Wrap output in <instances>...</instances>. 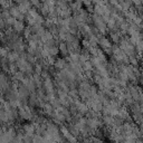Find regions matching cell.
Listing matches in <instances>:
<instances>
[{
    "instance_id": "cell-1",
    "label": "cell",
    "mask_w": 143,
    "mask_h": 143,
    "mask_svg": "<svg viewBox=\"0 0 143 143\" xmlns=\"http://www.w3.org/2000/svg\"><path fill=\"white\" fill-rule=\"evenodd\" d=\"M133 2L135 3V5H137V6H140L141 3H142L141 2V0H133Z\"/></svg>"
}]
</instances>
